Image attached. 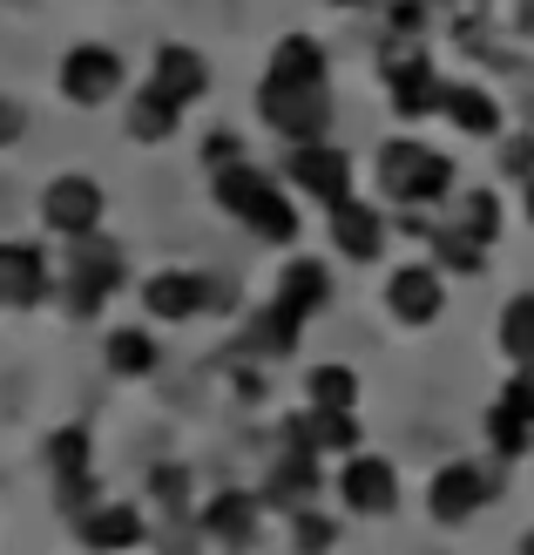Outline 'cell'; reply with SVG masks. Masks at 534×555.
Returning <instances> with one entry per match:
<instances>
[{"label": "cell", "mask_w": 534, "mask_h": 555, "mask_svg": "<svg viewBox=\"0 0 534 555\" xmlns=\"http://www.w3.org/2000/svg\"><path fill=\"white\" fill-rule=\"evenodd\" d=\"M331 244H339V251H346L352 264H373V258L386 251V217L346 197L339 210H331Z\"/></svg>", "instance_id": "d6986e66"}, {"label": "cell", "mask_w": 534, "mask_h": 555, "mask_svg": "<svg viewBox=\"0 0 534 555\" xmlns=\"http://www.w3.org/2000/svg\"><path fill=\"white\" fill-rule=\"evenodd\" d=\"M89 427H62V434H54L48 440V475L54 481H75V475H89Z\"/></svg>", "instance_id": "f1b7e54d"}, {"label": "cell", "mask_w": 534, "mask_h": 555, "mask_svg": "<svg viewBox=\"0 0 534 555\" xmlns=\"http://www.w3.org/2000/svg\"><path fill=\"white\" fill-rule=\"evenodd\" d=\"M487 440H494V454H500V461H521V454L534 448V421L500 400V406L487 413Z\"/></svg>", "instance_id": "83f0119b"}, {"label": "cell", "mask_w": 534, "mask_h": 555, "mask_svg": "<svg viewBox=\"0 0 534 555\" xmlns=\"http://www.w3.org/2000/svg\"><path fill=\"white\" fill-rule=\"evenodd\" d=\"M500 400H508L515 413H528V421H534V366H515V379H508V393H500Z\"/></svg>", "instance_id": "e575fe53"}, {"label": "cell", "mask_w": 534, "mask_h": 555, "mask_svg": "<svg viewBox=\"0 0 534 555\" xmlns=\"http://www.w3.org/2000/svg\"><path fill=\"white\" fill-rule=\"evenodd\" d=\"M177 122H183V108L170 102V95H156L149 81L129 95V116H122V129H129V143H170L177 135Z\"/></svg>", "instance_id": "44dd1931"}, {"label": "cell", "mask_w": 534, "mask_h": 555, "mask_svg": "<svg viewBox=\"0 0 534 555\" xmlns=\"http://www.w3.org/2000/svg\"><path fill=\"white\" fill-rule=\"evenodd\" d=\"M258 116L285 135V143H325V122H331V89L325 81H258Z\"/></svg>", "instance_id": "7a4b0ae2"}, {"label": "cell", "mask_w": 534, "mask_h": 555, "mask_svg": "<svg viewBox=\"0 0 534 555\" xmlns=\"http://www.w3.org/2000/svg\"><path fill=\"white\" fill-rule=\"evenodd\" d=\"M54 89H62L75 108H102L122 95V54L108 41H75L62 54V68H54Z\"/></svg>", "instance_id": "8992f818"}, {"label": "cell", "mask_w": 534, "mask_h": 555, "mask_svg": "<svg viewBox=\"0 0 534 555\" xmlns=\"http://www.w3.org/2000/svg\"><path fill=\"white\" fill-rule=\"evenodd\" d=\"M331 535H339V521L331 515H312V508H298V555H325Z\"/></svg>", "instance_id": "1f68e13d"}, {"label": "cell", "mask_w": 534, "mask_h": 555, "mask_svg": "<svg viewBox=\"0 0 534 555\" xmlns=\"http://www.w3.org/2000/svg\"><path fill=\"white\" fill-rule=\"evenodd\" d=\"M143 312H149L156 325L204 319V312H210V271H183V264L149 271V278H143Z\"/></svg>", "instance_id": "9c48e42d"}, {"label": "cell", "mask_w": 534, "mask_h": 555, "mask_svg": "<svg viewBox=\"0 0 534 555\" xmlns=\"http://www.w3.org/2000/svg\"><path fill=\"white\" fill-rule=\"evenodd\" d=\"M433 244H440V264H446V271H481V264H487V244L467 237L460 224H454V231H433Z\"/></svg>", "instance_id": "4dcf8cb0"}, {"label": "cell", "mask_w": 534, "mask_h": 555, "mask_svg": "<svg viewBox=\"0 0 534 555\" xmlns=\"http://www.w3.org/2000/svg\"><path fill=\"white\" fill-rule=\"evenodd\" d=\"M75 535H81V548H95V555L143 548V508H135V502H95L89 515L75 521Z\"/></svg>", "instance_id": "9a60e30c"}, {"label": "cell", "mask_w": 534, "mask_h": 555, "mask_svg": "<svg viewBox=\"0 0 534 555\" xmlns=\"http://www.w3.org/2000/svg\"><path fill=\"white\" fill-rule=\"evenodd\" d=\"M386 305H392V319H400V325H433V319L446 312V278H440V264H406V271H392Z\"/></svg>", "instance_id": "4fadbf2b"}, {"label": "cell", "mask_w": 534, "mask_h": 555, "mask_svg": "<svg viewBox=\"0 0 534 555\" xmlns=\"http://www.w3.org/2000/svg\"><path fill=\"white\" fill-rule=\"evenodd\" d=\"M285 440H291V448H304V454H352L359 427H352V413H331V406H304L298 421L285 427Z\"/></svg>", "instance_id": "ac0fdd59"}, {"label": "cell", "mask_w": 534, "mask_h": 555, "mask_svg": "<svg viewBox=\"0 0 534 555\" xmlns=\"http://www.w3.org/2000/svg\"><path fill=\"white\" fill-rule=\"evenodd\" d=\"M325 298H331V271L312 264V258L285 264V278H277V292H271V305H277V312H291L298 325H312V312H325Z\"/></svg>", "instance_id": "e0dca14e"}, {"label": "cell", "mask_w": 534, "mask_h": 555, "mask_svg": "<svg viewBox=\"0 0 534 555\" xmlns=\"http://www.w3.org/2000/svg\"><path fill=\"white\" fill-rule=\"evenodd\" d=\"M149 488H156V502L170 508V515H183V508H190V475H183V467H156Z\"/></svg>", "instance_id": "d6a6232c"}, {"label": "cell", "mask_w": 534, "mask_h": 555, "mask_svg": "<svg viewBox=\"0 0 534 555\" xmlns=\"http://www.w3.org/2000/svg\"><path fill=\"white\" fill-rule=\"evenodd\" d=\"M285 177H291L298 197H312V204H325V210H339V204L352 197V156L331 150V143H298V150L285 156Z\"/></svg>", "instance_id": "52a82bcc"}, {"label": "cell", "mask_w": 534, "mask_h": 555, "mask_svg": "<svg viewBox=\"0 0 534 555\" xmlns=\"http://www.w3.org/2000/svg\"><path fill=\"white\" fill-rule=\"evenodd\" d=\"M446 116H454L460 135H500V102L487 89H473V81H446Z\"/></svg>", "instance_id": "7402d4cb"}, {"label": "cell", "mask_w": 534, "mask_h": 555, "mask_svg": "<svg viewBox=\"0 0 534 555\" xmlns=\"http://www.w3.org/2000/svg\"><path fill=\"white\" fill-rule=\"evenodd\" d=\"M487 502H494V481H487V467H481V461H446L440 475L427 481V515L446 521V529L473 521Z\"/></svg>", "instance_id": "ba28073f"}, {"label": "cell", "mask_w": 534, "mask_h": 555, "mask_svg": "<svg viewBox=\"0 0 534 555\" xmlns=\"http://www.w3.org/2000/svg\"><path fill=\"white\" fill-rule=\"evenodd\" d=\"M210 197L231 210L250 237H264V244H291L298 237V204L258 170V163H217V170H210Z\"/></svg>", "instance_id": "6da1fadb"}, {"label": "cell", "mask_w": 534, "mask_h": 555, "mask_svg": "<svg viewBox=\"0 0 534 555\" xmlns=\"http://www.w3.org/2000/svg\"><path fill=\"white\" fill-rule=\"evenodd\" d=\"M304 400H312V406H331V413H352V406H359V373H352V366H312V379H304Z\"/></svg>", "instance_id": "484cf974"}, {"label": "cell", "mask_w": 534, "mask_h": 555, "mask_svg": "<svg viewBox=\"0 0 534 555\" xmlns=\"http://www.w3.org/2000/svg\"><path fill=\"white\" fill-rule=\"evenodd\" d=\"M346 8H359V0H346Z\"/></svg>", "instance_id": "f35d334b"}, {"label": "cell", "mask_w": 534, "mask_h": 555, "mask_svg": "<svg viewBox=\"0 0 534 555\" xmlns=\"http://www.w3.org/2000/svg\"><path fill=\"white\" fill-rule=\"evenodd\" d=\"M271 81H325V48L312 35H285L271 48V62H264Z\"/></svg>", "instance_id": "cb8c5ba5"}, {"label": "cell", "mask_w": 534, "mask_h": 555, "mask_svg": "<svg viewBox=\"0 0 534 555\" xmlns=\"http://www.w3.org/2000/svg\"><path fill=\"white\" fill-rule=\"evenodd\" d=\"M54 264L41 258V244H0V312H35V305L54 298Z\"/></svg>", "instance_id": "30bf717a"}, {"label": "cell", "mask_w": 534, "mask_h": 555, "mask_svg": "<svg viewBox=\"0 0 534 555\" xmlns=\"http://www.w3.org/2000/svg\"><path fill=\"white\" fill-rule=\"evenodd\" d=\"M271 502L277 508H304V502H312V494H318V454H304V448H291L285 461H277L271 467Z\"/></svg>", "instance_id": "603a6c76"}, {"label": "cell", "mask_w": 534, "mask_h": 555, "mask_svg": "<svg viewBox=\"0 0 534 555\" xmlns=\"http://www.w3.org/2000/svg\"><path fill=\"white\" fill-rule=\"evenodd\" d=\"M41 231L48 237H68V244H81V237H102V217H108V190L95 183V177H81V170H62V177H48L41 183Z\"/></svg>", "instance_id": "3957f363"}, {"label": "cell", "mask_w": 534, "mask_h": 555, "mask_svg": "<svg viewBox=\"0 0 534 555\" xmlns=\"http://www.w3.org/2000/svg\"><path fill=\"white\" fill-rule=\"evenodd\" d=\"M521 555H534V529H528V542H521Z\"/></svg>", "instance_id": "74e56055"}, {"label": "cell", "mask_w": 534, "mask_h": 555, "mask_svg": "<svg viewBox=\"0 0 534 555\" xmlns=\"http://www.w3.org/2000/svg\"><path fill=\"white\" fill-rule=\"evenodd\" d=\"M149 89L156 95H170L177 108H190V102H204L210 95V62L196 48H183V41H162L156 48V62H149Z\"/></svg>", "instance_id": "5bb4252c"}, {"label": "cell", "mask_w": 534, "mask_h": 555, "mask_svg": "<svg viewBox=\"0 0 534 555\" xmlns=\"http://www.w3.org/2000/svg\"><path fill=\"white\" fill-rule=\"evenodd\" d=\"M21 135H27V108L14 95H0V150H14Z\"/></svg>", "instance_id": "836d02e7"}, {"label": "cell", "mask_w": 534, "mask_h": 555, "mask_svg": "<svg viewBox=\"0 0 534 555\" xmlns=\"http://www.w3.org/2000/svg\"><path fill=\"white\" fill-rule=\"evenodd\" d=\"M339 494H346L352 515L379 521V515L400 508V475H392V461H379V454H352L346 475H339Z\"/></svg>", "instance_id": "8fae6325"}, {"label": "cell", "mask_w": 534, "mask_h": 555, "mask_svg": "<svg viewBox=\"0 0 534 555\" xmlns=\"http://www.w3.org/2000/svg\"><path fill=\"white\" fill-rule=\"evenodd\" d=\"M386 75H392V108H400V116H433L446 102V81L433 75L427 54H392Z\"/></svg>", "instance_id": "2e32d148"}, {"label": "cell", "mask_w": 534, "mask_h": 555, "mask_svg": "<svg viewBox=\"0 0 534 555\" xmlns=\"http://www.w3.org/2000/svg\"><path fill=\"white\" fill-rule=\"evenodd\" d=\"M508 177H534V135H515V143H508Z\"/></svg>", "instance_id": "d590c367"}, {"label": "cell", "mask_w": 534, "mask_h": 555, "mask_svg": "<svg viewBox=\"0 0 534 555\" xmlns=\"http://www.w3.org/2000/svg\"><path fill=\"white\" fill-rule=\"evenodd\" d=\"M528 224H534V177H528Z\"/></svg>", "instance_id": "8d00e7d4"}, {"label": "cell", "mask_w": 534, "mask_h": 555, "mask_svg": "<svg viewBox=\"0 0 534 555\" xmlns=\"http://www.w3.org/2000/svg\"><path fill=\"white\" fill-rule=\"evenodd\" d=\"M500 352L515 359V366H534V298L515 292L500 305Z\"/></svg>", "instance_id": "d4e9b609"}, {"label": "cell", "mask_w": 534, "mask_h": 555, "mask_svg": "<svg viewBox=\"0 0 534 555\" xmlns=\"http://www.w3.org/2000/svg\"><path fill=\"white\" fill-rule=\"evenodd\" d=\"M379 190L386 197H400V204H413V210H427V204H440L446 190H454V163H446L440 150H419V143H386L379 150Z\"/></svg>", "instance_id": "5b68a950"}, {"label": "cell", "mask_w": 534, "mask_h": 555, "mask_svg": "<svg viewBox=\"0 0 534 555\" xmlns=\"http://www.w3.org/2000/svg\"><path fill=\"white\" fill-rule=\"evenodd\" d=\"M298 319L291 312H277V305H264L258 319H250V352H264V359H285V352H298Z\"/></svg>", "instance_id": "4316f807"}, {"label": "cell", "mask_w": 534, "mask_h": 555, "mask_svg": "<svg viewBox=\"0 0 534 555\" xmlns=\"http://www.w3.org/2000/svg\"><path fill=\"white\" fill-rule=\"evenodd\" d=\"M196 521H204V535L217 542V548H250V542H258V521H264V502H258V494H250V488H223V494H210V502H204V515H196Z\"/></svg>", "instance_id": "7c38bea8"}, {"label": "cell", "mask_w": 534, "mask_h": 555, "mask_svg": "<svg viewBox=\"0 0 534 555\" xmlns=\"http://www.w3.org/2000/svg\"><path fill=\"white\" fill-rule=\"evenodd\" d=\"M116 285H122V251L108 237H81V244H68V271H62V285H54V298H62V312L95 319Z\"/></svg>", "instance_id": "277c9868"}, {"label": "cell", "mask_w": 534, "mask_h": 555, "mask_svg": "<svg viewBox=\"0 0 534 555\" xmlns=\"http://www.w3.org/2000/svg\"><path fill=\"white\" fill-rule=\"evenodd\" d=\"M156 359H162V346H156V332H143V325H116L102 339V366L116 379H149Z\"/></svg>", "instance_id": "ffe728a7"}, {"label": "cell", "mask_w": 534, "mask_h": 555, "mask_svg": "<svg viewBox=\"0 0 534 555\" xmlns=\"http://www.w3.org/2000/svg\"><path fill=\"white\" fill-rule=\"evenodd\" d=\"M460 231L481 237V244L500 237V197H494V190H467V197H460Z\"/></svg>", "instance_id": "f546056e"}]
</instances>
